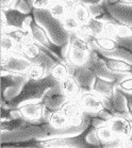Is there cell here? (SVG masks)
Here are the masks:
<instances>
[{"instance_id":"ffe728a7","label":"cell","mask_w":132,"mask_h":148,"mask_svg":"<svg viewBox=\"0 0 132 148\" xmlns=\"http://www.w3.org/2000/svg\"><path fill=\"white\" fill-rule=\"evenodd\" d=\"M118 85L119 83L116 82V81L107 80V79H103V78L96 77L94 85H93V92H95L96 94L105 98L111 96Z\"/></svg>"},{"instance_id":"8d00e7d4","label":"cell","mask_w":132,"mask_h":148,"mask_svg":"<svg viewBox=\"0 0 132 148\" xmlns=\"http://www.w3.org/2000/svg\"><path fill=\"white\" fill-rule=\"evenodd\" d=\"M118 88H120L124 92H128V93H132V77L128 76L126 77L124 80L119 83V85L117 86Z\"/></svg>"},{"instance_id":"9a60e30c","label":"cell","mask_w":132,"mask_h":148,"mask_svg":"<svg viewBox=\"0 0 132 148\" xmlns=\"http://www.w3.org/2000/svg\"><path fill=\"white\" fill-rule=\"evenodd\" d=\"M60 111L72 123V124H80L83 121V113L84 110L82 108L79 99H68Z\"/></svg>"},{"instance_id":"8992f818","label":"cell","mask_w":132,"mask_h":148,"mask_svg":"<svg viewBox=\"0 0 132 148\" xmlns=\"http://www.w3.org/2000/svg\"><path fill=\"white\" fill-rule=\"evenodd\" d=\"M92 50L93 49L88 40L80 38L75 33H70L66 63L75 66H82L86 64Z\"/></svg>"},{"instance_id":"4fadbf2b","label":"cell","mask_w":132,"mask_h":148,"mask_svg":"<svg viewBox=\"0 0 132 148\" xmlns=\"http://www.w3.org/2000/svg\"><path fill=\"white\" fill-rule=\"evenodd\" d=\"M84 112L88 113H97V112L105 110L103 97L96 94L95 92H83L78 98Z\"/></svg>"},{"instance_id":"83f0119b","label":"cell","mask_w":132,"mask_h":148,"mask_svg":"<svg viewBox=\"0 0 132 148\" xmlns=\"http://www.w3.org/2000/svg\"><path fill=\"white\" fill-rule=\"evenodd\" d=\"M49 75V71L41 64H31V66L26 71V76L31 80H41L43 78L47 77Z\"/></svg>"},{"instance_id":"d6a6232c","label":"cell","mask_w":132,"mask_h":148,"mask_svg":"<svg viewBox=\"0 0 132 148\" xmlns=\"http://www.w3.org/2000/svg\"><path fill=\"white\" fill-rule=\"evenodd\" d=\"M88 26L91 29L92 33L95 37L101 36L102 33H103V26H105V23H102L100 20H97L95 18L92 17L90 21L88 23Z\"/></svg>"},{"instance_id":"3957f363","label":"cell","mask_w":132,"mask_h":148,"mask_svg":"<svg viewBox=\"0 0 132 148\" xmlns=\"http://www.w3.org/2000/svg\"><path fill=\"white\" fill-rule=\"evenodd\" d=\"M18 48L21 50L23 58H25L32 64L43 65L48 71H50L51 67L55 63L62 62L50 50H48L46 47L35 43L33 40L21 45H18Z\"/></svg>"},{"instance_id":"f1b7e54d","label":"cell","mask_w":132,"mask_h":148,"mask_svg":"<svg viewBox=\"0 0 132 148\" xmlns=\"http://www.w3.org/2000/svg\"><path fill=\"white\" fill-rule=\"evenodd\" d=\"M49 74L58 81H62L63 79H65L67 76L70 75V71H69V67H68L67 63L58 62L51 67V69L49 71Z\"/></svg>"},{"instance_id":"ac0fdd59","label":"cell","mask_w":132,"mask_h":148,"mask_svg":"<svg viewBox=\"0 0 132 148\" xmlns=\"http://www.w3.org/2000/svg\"><path fill=\"white\" fill-rule=\"evenodd\" d=\"M60 86L62 88V92L68 99H78L80 95L83 93L78 80L71 75L60 81Z\"/></svg>"},{"instance_id":"ba28073f","label":"cell","mask_w":132,"mask_h":148,"mask_svg":"<svg viewBox=\"0 0 132 148\" xmlns=\"http://www.w3.org/2000/svg\"><path fill=\"white\" fill-rule=\"evenodd\" d=\"M68 100V98L62 92V88L60 84L57 86L49 88L44 97L42 98V102L45 106V117L49 121L51 113L57 111H60L63 107V104Z\"/></svg>"},{"instance_id":"44dd1931","label":"cell","mask_w":132,"mask_h":148,"mask_svg":"<svg viewBox=\"0 0 132 148\" xmlns=\"http://www.w3.org/2000/svg\"><path fill=\"white\" fill-rule=\"evenodd\" d=\"M1 33L9 35L17 45H21L27 43L29 40H32L31 34L26 29H14V28H7L4 30H1Z\"/></svg>"},{"instance_id":"6da1fadb","label":"cell","mask_w":132,"mask_h":148,"mask_svg":"<svg viewBox=\"0 0 132 148\" xmlns=\"http://www.w3.org/2000/svg\"><path fill=\"white\" fill-rule=\"evenodd\" d=\"M59 84H60V81L54 79L50 74L48 75L47 77L41 79V80L27 79L19 95H17L16 97L13 98L12 100L7 102L5 104H1V106H5L8 108L16 109L21 104L28 102V101L42 100V98L44 97V95L46 94V92L49 88L57 86Z\"/></svg>"},{"instance_id":"836d02e7","label":"cell","mask_w":132,"mask_h":148,"mask_svg":"<svg viewBox=\"0 0 132 148\" xmlns=\"http://www.w3.org/2000/svg\"><path fill=\"white\" fill-rule=\"evenodd\" d=\"M118 25L117 23H105L103 26V33L102 35L115 38L118 31Z\"/></svg>"},{"instance_id":"d4e9b609","label":"cell","mask_w":132,"mask_h":148,"mask_svg":"<svg viewBox=\"0 0 132 148\" xmlns=\"http://www.w3.org/2000/svg\"><path fill=\"white\" fill-rule=\"evenodd\" d=\"M50 14L54 18H57L59 20H63L65 17L67 16L68 14L71 13L70 10L68 9L67 4L65 3L63 0H60V1H54L52 2L50 5V8L48 9Z\"/></svg>"},{"instance_id":"d6986e66","label":"cell","mask_w":132,"mask_h":148,"mask_svg":"<svg viewBox=\"0 0 132 148\" xmlns=\"http://www.w3.org/2000/svg\"><path fill=\"white\" fill-rule=\"evenodd\" d=\"M91 11L92 17L97 20H100L102 23H117V20L112 16L108 9V1L103 0L99 3L90 4L88 5ZM118 24V23H117Z\"/></svg>"},{"instance_id":"b9f144b4","label":"cell","mask_w":132,"mask_h":148,"mask_svg":"<svg viewBox=\"0 0 132 148\" xmlns=\"http://www.w3.org/2000/svg\"><path fill=\"white\" fill-rule=\"evenodd\" d=\"M116 3H122V4H128V5H132V0H118Z\"/></svg>"},{"instance_id":"e575fe53","label":"cell","mask_w":132,"mask_h":148,"mask_svg":"<svg viewBox=\"0 0 132 148\" xmlns=\"http://www.w3.org/2000/svg\"><path fill=\"white\" fill-rule=\"evenodd\" d=\"M115 40L118 43L119 46H122V47L132 51V35H128V36H124V37L116 36Z\"/></svg>"},{"instance_id":"277c9868","label":"cell","mask_w":132,"mask_h":148,"mask_svg":"<svg viewBox=\"0 0 132 148\" xmlns=\"http://www.w3.org/2000/svg\"><path fill=\"white\" fill-rule=\"evenodd\" d=\"M51 129V125L49 121L47 123H33L27 125L26 127L21 129H18L16 131L7 132L1 131V143L7 142H18V141H26L31 138H38V140H45L47 138V135Z\"/></svg>"},{"instance_id":"f546056e","label":"cell","mask_w":132,"mask_h":148,"mask_svg":"<svg viewBox=\"0 0 132 148\" xmlns=\"http://www.w3.org/2000/svg\"><path fill=\"white\" fill-rule=\"evenodd\" d=\"M96 133H97V136L99 138V140L102 142L103 147H105V143L112 142L113 140H115V138H117V136L113 133V131H112L111 128L109 127L108 124L101 125V126H99L98 128H96Z\"/></svg>"},{"instance_id":"4dcf8cb0","label":"cell","mask_w":132,"mask_h":148,"mask_svg":"<svg viewBox=\"0 0 132 148\" xmlns=\"http://www.w3.org/2000/svg\"><path fill=\"white\" fill-rule=\"evenodd\" d=\"M62 24H63V27L65 28V30L68 31L69 33L75 32V31L79 28V26H80L79 21L76 19V17L74 16V14L72 13L68 14L67 16L62 20Z\"/></svg>"},{"instance_id":"cb8c5ba5","label":"cell","mask_w":132,"mask_h":148,"mask_svg":"<svg viewBox=\"0 0 132 148\" xmlns=\"http://www.w3.org/2000/svg\"><path fill=\"white\" fill-rule=\"evenodd\" d=\"M1 148H44V145L42 143V140L31 138L26 141L1 143Z\"/></svg>"},{"instance_id":"ab89813d","label":"cell","mask_w":132,"mask_h":148,"mask_svg":"<svg viewBox=\"0 0 132 148\" xmlns=\"http://www.w3.org/2000/svg\"><path fill=\"white\" fill-rule=\"evenodd\" d=\"M16 0H1V10H7L13 8Z\"/></svg>"},{"instance_id":"d590c367","label":"cell","mask_w":132,"mask_h":148,"mask_svg":"<svg viewBox=\"0 0 132 148\" xmlns=\"http://www.w3.org/2000/svg\"><path fill=\"white\" fill-rule=\"evenodd\" d=\"M52 3V0H32V4L35 10H47Z\"/></svg>"},{"instance_id":"9c48e42d","label":"cell","mask_w":132,"mask_h":148,"mask_svg":"<svg viewBox=\"0 0 132 148\" xmlns=\"http://www.w3.org/2000/svg\"><path fill=\"white\" fill-rule=\"evenodd\" d=\"M103 103H105V110L108 111L113 117L130 118L127 110L126 98L124 97L118 88H115L114 93L111 96L103 98Z\"/></svg>"},{"instance_id":"60d3db41","label":"cell","mask_w":132,"mask_h":148,"mask_svg":"<svg viewBox=\"0 0 132 148\" xmlns=\"http://www.w3.org/2000/svg\"><path fill=\"white\" fill-rule=\"evenodd\" d=\"M65 3L67 4V7H68V9L70 10V12L72 11V9L75 8V5L78 3V2H80L81 0H63Z\"/></svg>"},{"instance_id":"7c38bea8","label":"cell","mask_w":132,"mask_h":148,"mask_svg":"<svg viewBox=\"0 0 132 148\" xmlns=\"http://www.w3.org/2000/svg\"><path fill=\"white\" fill-rule=\"evenodd\" d=\"M70 75L74 76L79 84L81 85L82 92H91L93 91V85L95 82L96 76L94 71L88 67V65H82V66H75V65L68 64Z\"/></svg>"},{"instance_id":"ee69618b","label":"cell","mask_w":132,"mask_h":148,"mask_svg":"<svg viewBox=\"0 0 132 148\" xmlns=\"http://www.w3.org/2000/svg\"><path fill=\"white\" fill-rule=\"evenodd\" d=\"M122 148H131V147H127V146H125V147H122Z\"/></svg>"},{"instance_id":"f6af8a7d","label":"cell","mask_w":132,"mask_h":148,"mask_svg":"<svg viewBox=\"0 0 132 148\" xmlns=\"http://www.w3.org/2000/svg\"><path fill=\"white\" fill-rule=\"evenodd\" d=\"M131 148H132V147H131Z\"/></svg>"},{"instance_id":"e0dca14e","label":"cell","mask_w":132,"mask_h":148,"mask_svg":"<svg viewBox=\"0 0 132 148\" xmlns=\"http://www.w3.org/2000/svg\"><path fill=\"white\" fill-rule=\"evenodd\" d=\"M1 13L4 14V16L7 18L8 28L25 29L26 20H27L29 15L21 13V11H18L15 8H10V9H7V10H1Z\"/></svg>"},{"instance_id":"5b68a950","label":"cell","mask_w":132,"mask_h":148,"mask_svg":"<svg viewBox=\"0 0 132 148\" xmlns=\"http://www.w3.org/2000/svg\"><path fill=\"white\" fill-rule=\"evenodd\" d=\"M93 125L90 121L88 127L80 134L64 136V138H53L42 140L44 148H102L100 146L91 144L88 141V135L93 129Z\"/></svg>"},{"instance_id":"484cf974","label":"cell","mask_w":132,"mask_h":148,"mask_svg":"<svg viewBox=\"0 0 132 148\" xmlns=\"http://www.w3.org/2000/svg\"><path fill=\"white\" fill-rule=\"evenodd\" d=\"M97 51V50H95ZM100 52L101 54L105 56V57L108 58H112V59H118V60H124V61H127L129 63H132V51L128 50V49H126V48L122 47V46H119L118 47L115 48L114 50H111V51H98Z\"/></svg>"},{"instance_id":"74e56055","label":"cell","mask_w":132,"mask_h":148,"mask_svg":"<svg viewBox=\"0 0 132 148\" xmlns=\"http://www.w3.org/2000/svg\"><path fill=\"white\" fill-rule=\"evenodd\" d=\"M120 90V88H119ZM122 94L124 95V97L126 98V102H127V110L129 113V117L132 121V93H128V92H124L120 90Z\"/></svg>"},{"instance_id":"52a82bcc","label":"cell","mask_w":132,"mask_h":148,"mask_svg":"<svg viewBox=\"0 0 132 148\" xmlns=\"http://www.w3.org/2000/svg\"><path fill=\"white\" fill-rule=\"evenodd\" d=\"M27 79L26 74L1 73V104H5L19 95Z\"/></svg>"},{"instance_id":"5bb4252c","label":"cell","mask_w":132,"mask_h":148,"mask_svg":"<svg viewBox=\"0 0 132 148\" xmlns=\"http://www.w3.org/2000/svg\"><path fill=\"white\" fill-rule=\"evenodd\" d=\"M108 9L118 24L132 27V5L108 2Z\"/></svg>"},{"instance_id":"8fae6325","label":"cell","mask_w":132,"mask_h":148,"mask_svg":"<svg viewBox=\"0 0 132 148\" xmlns=\"http://www.w3.org/2000/svg\"><path fill=\"white\" fill-rule=\"evenodd\" d=\"M21 116L29 121L33 123H47L45 117V106L42 100L28 101L18 107Z\"/></svg>"},{"instance_id":"2e32d148","label":"cell","mask_w":132,"mask_h":148,"mask_svg":"<svg viewBox=\"0 0 132 148\" xmlns=\"http://www.w3.org/2000/svg\"><path fill=\"white\" fill-rule=\"evenodd\" d=\"M108 125L117 138H127L132 133V121L130 118L113 117Z\"/></svg>"},{"instance_id":"30bf717a","label":"cell","mask_w":132,"mask_h":148,"mask_svg":"<svg viewBox=\"0 0 132 148\" xmlns=\"http://www.w3.org/2000/svg\"><path fill=\"white\" fill-rule=\"evenodd\" d=\"M31 64L28 60L21 57H17L12 53L1 52V73L12 74H26Z\"/></svg>"},{"instance_id":"4316f807","label":"cell","mask_w":132,"mask_h":148,"mask_svg":"<svg viewBox=\"0 0 132 148\" xmlns=\"http://www.w3.org/2000/svg\"><path fill=\"white\" fill-rule=\"evenodd\" d=\"M49 124L55 129H63L72 125V123L61 111H57L51 113L49 117Z\"/></svg>"},{"instance_id":"7bdbcfd3","label":"cell","mask_w":132,"mask_h":148,"mask_svg":"<svg viewBox=\"0 0 132 148\" xmlns=\"http://www.w3.org/2000/svg\"><path fill=\"white\" fill-rule=\"evenodd\" d=\"M54 1H60V0H52V2H54Z\"/></svg>"},{"instance_id":"603a6c76","label":"cell","mask_w":132,"mask_h":148,"mask_svg":"<svg viewBox=\"0 0 132 148\" xmlns=\"http://www.w3.org/2000/svg\"><path fill=\"white\" fill-rule=\"evenodd\" d=\"M71 13L74 14V16L76 17V19L78 20L80 25H86L92 18L90 8H88V4H85L82 1L78 2L75 5V8L71 11Z\"/></svg>"},{"instance_id":"f35d334b","label":"cell","mask_w":132,"mask_h":148,"mask_svg":"<svg viewBox=\"0 0 132 148\" xmlns=\"http://www.w3.org/2000/svg\"><path fill=\"white\" fill-rule=\"evenodd\" d=\"M13 118V109L8 108L5 106H1V121L12 119Z\"/></svg>"},{"instance_id":"7402d4cb","label":"cell","mask_w":132,"mask_h":148,"mask_svg":"<svg viewBox=\"0 0 132 148\" xmlns=\"http://www.w3.org/2000/svg\"><path fill=\"white\" fill-rule=\"evenodd\" d=\"M31 121H27L26 118L23 116L16 118H12V119H5V121H1L0 124V130L1 131H7V132H13L16 131L18 129H21L26 127L27 125L30 124Z\"/></svg>"},{"instance_id":"7a4b0ae2","label":"cell","mask_w":132,"mask_h":148,"mask_svg":"<svg viewBox=\"0 0 132 148\" xmlns=\"http://www.w3.org/2000/svg\"><path fill=\"white\" fill-rule=\"evenodd\" d=\"M32 15L37 24L46 30L52 43L58 46L68 44L70 33L65 30L61 20L54 18L51 15L48 9L47 10H35L34 9Z\"/></svg>"},{"instance_id":"1f68e13d","label":"cell","mask_w":132,"mask_h":148,"mask_svg":"<svg viewBox=\"0 0 132 148\" xmlns=\"http://www.w3.org/2000/svg\"><path fill=\"white\" fill-rule=\"evenodd\" d=\"M18 11H21V13H25L27 15L33 13V4H32V0H16L14 7Z\"/></svg>"}]
</instances>
